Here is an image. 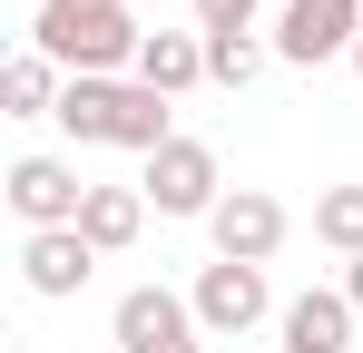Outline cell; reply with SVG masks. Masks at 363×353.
Returning <instances> with one entry per match:
<instances>
[{
	"mask_svg": "<svg viewBox=\"0 0 363 353\" xmlns=\"http://www.w3.org/2000/svg\"><path fill=\"white\" fill-rule=\"evenodd\" d=\"M265 50L285 69H324V59H354L363 50V0H285Z\"/></svg>",
	"mask_w": 363,
	"mask_h": 353,
	"instance_id": "1",
	"label": "cell"
},
{
	"mask_svg": "<svg viewBox=\"0 0 363 353\" xmlns=\"http://www.w3.org/2000/svg\"><path fill=\"white\" fill-rule=\"evenodd\" d=\"M138 196H147L157 216H196V226H206V216L226 206V176H216V147H206V138H167V147L147 157V176H138Z\"/></svg>",
	"mask_w": 363,
	"mask_h": 353,
	"instance_id": "2",
	"label": "cell"
},
{
	"mask_svg": "<svg viewBox=\"0 0 363 353\" xmlns=\"http://www.w3.org/2000/svg\"><path fill=\"white\" fill-rule=\"evenodd\" d=\"M108 334H118V353H206V324L177 285H128Z\"/></svg>",
	"mask_w": 363,
	"mask_h": 353,
	"instance_id": "3",
	"label": "cell"
},
{
	"mask_svg": "<svg viewBox=\"0 0 363 353\" xmlns=\"http://www.w3.org/2000/svg\"><path fill=\"white\" fill-rule=\"evenodd\" d=\"M0 196H10L20 235H50V226H79V206H89V176L69 167V157H10Z\"/></svg>",
	"mask_w": 363,
	"mask_h": 353,
	"instance_id": "4",
	"label": "cell"
},
{
	"mask_svg": "<svg viewBox=\"0 0 363 353\" xmlns=\"http://www.w3.org/2000/svg\"><path fill=\"white\" fill-rule=\"evenodd\" d=\"M186 304H196V324L206 334H255L265 314H285L275 304V285H265V265H196V285H186Z\"/></svg>",
	"mask_w": 363,
	"mask_h": 353,
	"instance_id": "5",
	"label": "cell"
},
{
	"mask_svg": "<svg viewBox=\"0 0 363 353\" xmlns=\"http://www.w3.org/2000/svg\"><path fill=\"white\" fill-rule=\"evenodd\" d=\"M285 235H295V216H285V196H265V186H226V206L206 216V245H216L226 265H275Z\"/></svg>",
	"mask_w": 363,
	"mask_h": 353,
	"instance_id": "6",
	"label": "cell"
},
{
	"mask_svg": "<svg viewBox=\"0 0 363 353\" xmlns=\"http://www.w3.org/2000/svg\"><path fill=\"white\" fill-rule=\"evenodd\" d=\"M99 275V245L79 226H50V235H20V285L40 294V304H69V294H89Z\"/></svg>",
	"mask_w": 363,
	"mask_h": 353,
	"instance_id": "7",
	"label": "cell"
},
{
	"mask_svg": "<svg viewBox=\"0 0 363 353\" xmlns=\"http://www.w3.org/2000/svg\"><path fill=\"white\" fill-rule=\"evenodd\" d=\"M275 344H285V353H354V304H344V285H304V294H285Z\"/></svg>",
	"mask_w": 363,
	"mask_h": 353,
	"instance_id": "8",
	"label": "cell"
},
{
	"mask_svg": "<svg viewBox=\"0 0 363 353\" xmlns=\"http://www.w3.org/2000/svg\"><path fill=\"white\" fill-rule=\"evenodd\" d=\"M138 79H147L157 99H186V89H206V30H147V50H138Z\"/></svg>",
	"mask_w": 363,
	"mask_h": 353,
	"instance_id": "9",
	"label": "cell"
},
{
	"mask_svg": "<svg viewBox=\"0 0 363 353\" xmlns=\"http://www.w3.org/2000/svg\"><path fill=\"white\" fill-rule=\"evenodd\" d=\"M60 99H69V69H60V59L20 50L10 69H0V118H60Z\"/></svg>",
	"mask_w": 363,
	"mask_h": 353,
	"instance_id": "10",
	"label": "cell"
},
{
	"mask_svg": "<svg viewBox=\"0 0 363 353\" xmlns=\"http://www.w3.org/2000/svg\"><path fill=\"white\" fill-rule=\"evenodd\" d=\"M79 235H89L99 255H128V245L147 235V196H138V186H89V206H79Z\"/></svg>",
	"mask_w": 363,
	"mask_h": 353,
	"instance_id": "11",
	"label": "cell"
},
{
	"mask_svg": "<svg viewBox=\"0 0 363 353\" xmlns=\"http://www.w3.org/2000/svg\"><path fill=\"white\" fill-rule=\"evenodd\" d=\"M60 128L79 138V147H108V138H118V79H69Z\"/></svg>",
	"mask_w": 363,
	"mask_h": 353,
	"instance_id": "12",
	"label": "cell"
},
{
	"mask_svg": "<svg viewBox=\"0 0 363 353\" xmlns=\"http://www.w3.org/2000/svg\"><path fill=\"white\" fill-rule=\"evenodd\" d=\"M314 245H334L344 265L363 255V186H324L314 196Z\"/></svg>",
	"mask_w": 363,
	"mask_h": 353,
	"instance_id": "13",
	"label": "cell"
},
{
	"mask_svg": "<svg viewBox=\"0 0 363 353\" xmlns=\"http://www.w3.org/2000/svg\"><path fill=\"white\" fill-rule=\"evenodd\" d=\"M265 59H275V50H265L255 30H226V40H206V79H216V89H245Z\"/></svg>",
	"mask_w": 363,
	"mask_h": 353,
	"instance_id": "14",
	"label": "cell"
},
{
	"mask_svg": "<svg viewBox=\"0 0 363 353\" xmlns=\"http://www.w3.org/2000/svg\"><path fill=\"white\" fill-rule=\"evenodd\" d=\"M196 30L226 40V30H255V0H196Z\"/></svg>",
	"mask_w": 363,
	"mask_h": 353,
	"instance_id": "15",
	"label": "cell"
},
{
	"mask_svg": "<svg viewBox=\"0 0 363 353\" xmlns=\"http://www.w3.org/2000/svg\"><path fill=\"white\" fill-rule=\"evenodd\" d=\"M344 304H354V314H363V255H354V265H344Z\"/></svg>",
	"mask_w": 363,
	"mask_h": 353,
	"instance_id": "16",
	"label": "cell"
},
{
	"mask_svg": "<svg viewBox=\"0 0 363 353\" xmlns=\"http://www.w3.org/2000/svg\"><path fill=\"white\" fill-rule=\"evenodd\" d=\"M128 10H157V0H128Z\"/></svg>",
	"mask_w": 363,
	"mask_h": 353,
	"instance_id": "17",
	"label": "cell"
},
{
	"mask_svg": "<svg viewBox=\"0 0 363 353\" xmlns=\"http://www.w3.org/2000/svg\"><path fill=\"white\" fill-rule=\"evenodd\" d=\"M354 79H363V50H354Z\"/></svg>",
	"mask_w": 363,
	"mask_h": 353,
	"instance_id": "18",
	"label": "cell"
}]
</instances>
